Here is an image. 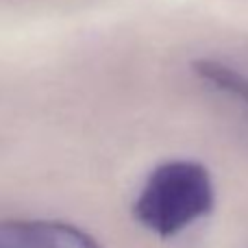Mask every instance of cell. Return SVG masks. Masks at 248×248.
I'll list each match as a JSON object with an SVG mask.
<instances>
[{"label":"cell","instance_id":"cell-1","mask_svg":"<svg viewBox=\"0 0 248 248\" xmlns=\"http://www.w3.org/2000/svg\"><path fill=\"white\" fill-rule=\"evenodd\" d=\"M214 179L201 161L172 159L157 166L133 205L135 220L159 237H174L211 214Z\"/></svg>","mask_w":248,"mask_h":248},{"label":"cell","instance_id":"cell-2","mask_svg":"<svg viewBox=\"0 0 248 248\" xmlns=\"http://www.w3.org/2000/svg\"><path fill=\"white\" fill-rule=\"evenodd\" d=\"M0 248H105L90 233L59 220H0Z\"/></svg>","mask_w":248,"mask_h":248},{"label":"cell","instance_id":"cell-3","mask_svg":"<svg viewBox=\"0 0 248 248\" xmlns=\"http://www.w3.org/2000/svg\"><path fill=\"white\" fill-rule=\"evenodd\" d=\"M192 68L205 83H209L211 87L220 92L231 94L233 98L242 100L248 107V77L216 59H196Z\"/></svg>","mask_w":248,"mask_h":248}]
</instances>
